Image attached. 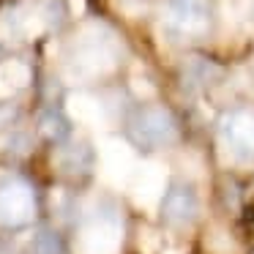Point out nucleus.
<instances>
[{"instance_id": "1", "label": "nucleus", "mask_w": 254, "mask_h": 254, "mask_svg": "<svg viewBox=\"0 0 254 254\" xmlns=\"http://www.w3.org/2000/svg\"><path fill=\"white\" fill-rule=\"evenodd\" d=\"M131 139L148 148H164L178 139V123L164 107H145L128 126Z\"/></svg>"}, {"instance_id": "3", "label": "nucleus", "mask_w": 254, "mask_h": 254, "mask_svg": "<svg viewBox=\"0 0 254 254\" xmlns=\"http://www.w3.org/2000/svg\"><path fill=\"white\" fill-rule=\"evenodd\" d=\"M164 11L172 30H181L186 36H199L208 30L210 22L208 0H167Z\"/></svg>"}, {"instance_id": "10", "label": "nucleus", "mask_w": 254, "mask_h": 254, "mask_svg": "<svg viewBox=\"0 0 254 254\" xmlns=\"http://www.w3.org/2000/svg\"><path fill=\"white\" fill-rule=\"evenodd\" d=\"M17 115H19L17 104H11V101H0V128L11 126V123L17 121Z\"/></svg>"}, {"instance_id": "4", "label": "nucleus", "mask_w": 254, "mask_h": 254, "mask_svg": "<svg viewBox=\"0 0 254 254\" xmlns=\"http://www.w3.org/2000/svg\"><path fill=\"white\" fill-rule=\"evenodd\" d=\"M161 213L170 224L183 227V224H191L194 219L199 216V199L197 191L186 183H175L164 191L161 197Z\"/></svg>"}, {"instance_id": "6", "label": "nucleus", "mask_w": 254, "mask_h": 254, "mask_svg": "<svg viewBox=\"0 0 254 254\" xmlns=\"http://www.w3.org/2000/svg\"><path fill=\"white\" fill-rule=\"evenodd\" d=\"M55 164L61 167V172H68V175H85V172L93 170V150H90L88 142L61 145Z\"/></svg>"}, {"instance_id": "2", "label": "nucleus", "mask_w": 254, "mask_h": 254, "mask_svg": "<svg viewBox=\"0 0 254 254\" xmlns=\"http://www.w3.org/2000/svg\"><path fill=\"white\" fill-rule=\"evenodd\" d=\"M221 142L238 161L254 159V115L252 112H230L221 121Z\"/></svg>"}, {"instance_id": "7", "label": "nucleus", "mask_w": 254, "mask_h": 254, "mask_svg": "<svg viewBox=\"0 0 254 254\" xmlns=\"http://www.w3.org/2000/svg\"><path fill=\"white\" fill-rule=\"evenodd\" d=\"M39 131L44 134L47 139H52V142H63V139L68 137V131H71V123H68V118L63 115L61 110H44L39 118Z\"/></svg>"}, {"instance_id": "5", "label": "nucleus", "mask_w": 254, "mask_h": 254, "mask_svg": "<svg viewBox=\"0 0 254 254\" xmlns=\"http://www.w3.org/2000/svg\"><path fill=\"white\" fill-rule=\"evenodd\" d=\"M33 216V191L25 183H8L0 189V221L22 224Z\"/></svg>"}, {"instance_id": "11", "label": "nucleus", "mask_w": 254, "mask_h": 254, "mask_svg": "<svg viewBox=\"0 0 254 254\" xmlns=\"http://www.w3.org/2000/svg\"><path fill=\"white\" fill-rule=\"evenodd\" d=\"M28 142H30L28 134H14V137H8V153H17V156L28 153V150H30Z\"/></svg>"}, {"instance_id": "9", "label": "nucleus", "mask_w": 254, "mask_h": 254, "mask_svg": "<svg viewBox=\"0 0 254 254\" xmlns=\"http://www.w3.org/2000/svg\"><path fill=\"white\" fill-rule=\"evenodd\" d=\"M33 254H63V243L61 235L52 230H41L33 238Z\"/></svg>"}, {"instance_id": "8", "label": "nucleus", "mask_w": 254, "mask_h": 254, "mask_svg": "<svg viewBox=\"0 0 254 254\" xmlns=\"http://www.w3.org/2000/svg\"><path fill=\"white\" fill-rule=\"evenodd\" d=\"M216 77H219V68H216L213 63L202 61V58H191V61L186 63V68H183V82L191 90L205 88V85L213 82Z\"/></svg>"}]
</instances>
